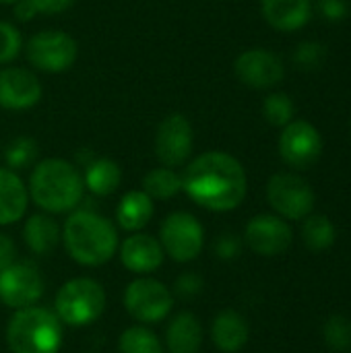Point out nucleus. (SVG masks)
Segmentation results:
<instances>
[{"label": "nucleus", "mask_w": 351, "mask_h": 353, "mask_svg": "<svg viewBox=\"0 0 351 353\" xmlns=\"http://www.w3.org/2000/svg\"><path fill=\"white\" fill-rule=\"evenodd\" d=\"M182 190V176L174 172V168H157L145 174L143 178V192L157 201H168L180 194Z\"/></svg>", "instance_id": "24"}, {"label": "nucleus", "mask_w": 351, "mask_h": 353, "mask_svg": "<svg viewBox=\"0 0 351 353\" xmlns=\"http://www.w3.org/2000/svg\"><path fill=\"white\" fill-rule=\"evenodd\" d=\"M27 192L41 211L68 213L83 201V174L66 159H43L29 176Z\"/></svg>", "instance_id": "3"}, {"label": "nucleus", "mask_w": 351, "mask_h": 353, "mask_svg": "<svg viewBox=\"0 0 351 353\" xmlns=\"http://www.w3.org/2000/svg\"><path fill=\"white\" fill-rule=\"evenodd\" d=\"M327 60V48L319 41H302L294 52V64L300 70H317Z\"/></svg>", "instance_id": "30"}, {"label": "nucleus", "mask_w": 351, "mask_h": 353, "mask_svg": "<svg viewBox=\"0 0 351 353\" xmlns=\"http://www.w3.org/2000/svg\"><path fill=\"white\" fill-rule=\"evenodd\" d=\"M192 126L186 116H166L155 132V155L163 168H178L188 161L192 153Z\"/></svg>", "instance_id": "12"}, {"label": "nucleus", "mask_w": 351, "mask_h": 353, "mask_svg": "<svg viewBox=\"0 0 351 353\" xmlns=\"http://www.w3.org/2000/svg\"><path fill=\"white\" fill-rule=\"evenodd\" d=\"M294 240V232L290 223L279 215H257L246 223L244 242L246 246L261 256H277L283 254Z\"/></svg>", "instance_id": "13"}, {"label": "nucleus", "mask_w": 351, "mask_h": 353, "mask_svg": "<svg viewBox=\"0 0 351 353\" xmlns=\"http://www.w3.org/2000/svg\"><path fill=\"white\" fill-rule=\"evenodd\" d=\"M17 0H0V4H14Z\"/></svg>", "instance_id": "38"}, {"label": "nucleus", "mask_w": 351, "mask_h": 353, "mask_svg": "<svg viewBox=\"0 0 351 353\" xmlns=\"http://www.w3.org/2000/svg\"><path fill=\"white\" fill-rule=\"evenodd\" d=\"M106 310L103 288L89 277L66 281L54 300V314L66 327H87L95 323Z\"/></svg>", "instance_id": "5"}, {"label": "nucleus", "mask_w": 351, "mask_h": 353, "mask_svg": "<svg viewBox=\"0 0 351 353\" xmlns=\"http://www.w3.org/2000/svg\"><path fill=\"white\" fill-rule=\"evenodd\" d=\"M337 230L325 215H308L302 223V240L312 252L329 250L335 244Z\"/></svg>", "instance_id": "25"}, {"label": "nucleus", "mask_w": 351, "mask_h": 353, "mask_svg": "<svg viewBox=\"0 0 351 353\" xmlns=\"http://www.w3.org/2000/svg\"><path fill=\"white\" fill-rule=\"evenodd\" d=\"M43 277L29 261H14L0 273V302L12 310L35 306L43 296Z\"/></svg>", "instance_id": "10"}, {"label": "nucleus", "mask_w": 351, "mask_h": 353, "mask_svg": "<svg viewBox=\"0 0 351 353\" xmlns=\"http://www.w3.org/2000/svg\"><path fill=\"white\" fill-rule=\"evenodd\" d=\"M120 180H122V172H120V165L114 159L93 157L85 165L83 182L97 196H110V194H114L118 190V186H120Z\"/></svg>", "instance_id": "23"}, {"label": "nucleus", "mask_w": 351, "mask_h": 353, "mask_svg": "<svg viewBox=\"0 0 351 353\" xmlns=\"http://www.w3.org/2000/svg\"><path fill=\"white\" fill-rule=\"evenodd\" d=\"M203 285H205V281H203V277H201L199 273H194V271L182 273V275L176 279L172 294H174L176 298H182V300H192V298H197V296L203 292Z\"/></svg>", "instance_id": "32"}, {"label": "nucleus", "mask_w": 351, "mask_h": 353, "mask_svg": "<svg viewBox=\"0 0 351 353\" xmlns=\"http://www.w3.org/2000/svg\"><path fill=\"white\" fill-rule=\"evenodd\" d=\"M159 244L172 261L190 263L203 250L205 230L192 213L176 211L161 221Z\"/></svg>", "instance_id": "6"}, {"label": "nucleus", "mask_w": 351, "mask_h": 353, "mask_svg": "<svg viewBox=\"0 0 351 353\" xmlns=\"http://www.w3.org/2000/svg\"><path fill=\"white\" fill-rule=\"evenodd\" d=\"M323 153L321 132L306 120H292L279 137V155L294 170L312 168Z\"/></svg>", "instance_id": "11"}, {"label": "nucleus", "mask_w": 351, "mask_h": 353, "mask_svg": "<svg viewBox=\"0 0 351 353\" xmlns=\"http://www.w3.org/2000/svg\"><path fill=\"white\" fill-rule=\"evenodd\" d=\"M267 201L279 217L300 221L314 209V190L296 174H275L267 184Z\"/></svg>", "instance_id": "8"}, {"label": "nucleus", "mask_w": 351, "mask_h": 353, "mask_svg": "<svg viewBox=\"0 0 351 353\" xmlns=\"http://www.w3.org/2000/svg\"><path fill=\"white\" fill-rule=\"evenodd\" d=\"M153 217V199L143 190L126 192L116 209L118 228L124 232H141Z\"/></svg>", "instance_id": "22"}, {"label": "nucleus", "mask_w": 351, "mask_h": 353, "mask_svg": "<svg viewBox=\"0 0 351 353\" xmlns=\"http://www.w3.org/2000/svg\"><path fill=\"white\" fill-rule=\"evenodd\" d=\"M39 99H41V83L35 77V72L17 66L0 70V108L29 110Z\"/></svg>", "instance_id": "15"}, {"label": "nucleus", "mask_w": 351, "mask_h": 353, "mask_svg": "<svg viewBox=\"0 0 351 353\" xmlns=\"http://www.w3.org/2000/svg\"><path fill=\"white\" fill-rule=\"evenodd\" d=\"M325 343L333 352H348L351 347V319L343 314H333L323 327Z\"/></svg>", "instance_id": "28"}, {"label": "nucleus", "mask_w": 351, "mask_h": 353, "mask_svg": "<svg viewBox=\"0 0 351 353\" xmlns=\"http://www.w3.org/2000/svg\"><path fill=\"white\" fill-rule=\"evenodd\" d=\"M37 14V8L33 6L31 0H17L14 2V17L19 21H31Z\"/></svg>", "instance_id": "37"}, {"label": "nucleus", "mask_w": 351, "mask_h": 353, "mask_svg": "<svg viewBox=\"0 0 351 353\" xmlns=\"http://www.w3.org/2000/svg\"><path fill=\"white\" fill-rule=\"evenodd\" d=\"M317 8H319V14L329 23H341L350 14V2L348 0H319Z\"/></svg>", "instance_id": "33"}, {"label": "nucleus", "mask_w": 351, "mask_h": 353, "mask_svg": "<svg viewBox=\"0 0 351 353\" xmlns=\"http://www.w3.org/2000/svg\"><path fill=\"white\" fill-rule=\"evenodd\" d=\"M242 252V240L234 234H223L215 240V254L221 261H234Z\"/></svg>", "instance_id": "34"}, {"label": "nucleus", "mask_w": 351, "mask_h": 353, "mask_svg": "<svg viewBox=\"0 0 351 353\" xmlns=\"http://www.w3.org/2000/svg\"><path fill=\"white\" fill-rule=\"evenodd\" d=\"M23 240L33 254L43 256L58 246V242L62 240V230L48 213H37L25 221Z\"/></svg>", "instance_id": "21"}, {"label": "nucleus", "mask_w": 351, "mask_h": 353, "mask_svg": "<svg viewBox=\"0 0 351 353\" xmlns=\"http://www.w3.org/2000/svg\"><path fill=\"white\" fill-rule=\"evenodd\" d=\"M6 343L12 353H58L62 345V323L48 308H19L8 321Z\"/></svg>", "instance_id": "4"}, {"label": "nucleus", "mask_w": 351, "mask_h": 353, "mask_svg": "<svg viewBox=\"0 0 351 353\" xmlns=\"http://www.w3.org/2000/svg\"><path fill=\"white\" fill-rule=\"evenodd\" d=\"M250 337V327L246 319L236 310H223L213 319L211 325V341L223 353L240 352Z\"/></svg>", "instance_id": "18"}, {"label": "nucleus", "mask_w": 351, "mask_h": 353, "mask_svg": "<svg viewBox=\"0 0 351 353\" xmlns=\"http://www.w3.org/2000/svg\"><path fill=\"white\" fill-rule=\"evenodd\" d=\"M23 39L14 25L0 21V64L12 62L21 52Z\"/></svg>", "instance_id": "31"}, {"label": "nucleus", "mask_w": 351, "mask_h": 353, "mask_svg": "<svg viewBox=\"0 0 351 353\" xmlns=\"http://www.w3.org/2000/svg\"><path fill=\"white\" fill-rule=\"evenodd\" d=\"M31 2L37 8V12L43 14H58L74 4V0H31Z\"/></svg>", "instance_id": "35"}, {"label": "nucleus", "mask_w": 351, "mask_h": 353, "mask_svg": "<svg viewBox=\"0 0 351 353\" xmlns=\"http://www.w3.org/2000/svg\"><path fill=\"white\" fill-rule=\"evenodd\" d=\"M14 256H17L14 242L6 234H0V273L14 263Z\"/></svg>", "instance_id": "36"}, {"label": "nucleus", "mask_w": 351, "mask_h": 353, "mask_svg": "<svg viewBox=\"0 0 351 353\" xmlns=\"http://www.w3.org/2000/svg\"><path fill=\"white\" fill-rule=\"evenodd\" d=\"M77 41L58 29L39 31L27 41L25 54L31 66L43 72H64L77 60Z\"/></svg>", "instance_id": "9"}, {"label": "nucleus", "mask_w": 351, "mask_h": 353, "mask_svg": "<svg viewBox=\"0 0 351 353\" xmlns=\"http://www.w3.org/2000/svg\"><path fill=\"white\" fill-rule=\"evenodd\" d=\"M29 203V192L23 180L12 170L0 168V225L17 223Z\"/></svg>", "instance_id": "20"}, {"label": "nucleus", "mask_w": 351, "mask_h": 353, "mask_svg": "<svg viewBox=\"0 0 351 353\" xmlns=\"http://www.w3.org/2000/svg\"><path fill=\"white\" fill-rule=\"evenodd\" d=\"M182 190L207 211H234L242 205L248 178L242 163L223 151H207L192 159L182 174Z\"/></svg>", "instance_id": "1"}, {"label": "nucleus", "mask_w": 351, "mask_h": 353, "mask_svg": "<svg viewBox=\"0 0 351 353\" xmlns=\"http://www.w3.org/2000/svg\"><path fill=\"white\" fill-rule=\"evenodd\" d=\"M166 252L157 238L134 232L120 244V261L130 273H151L161 267Z\"/></svg>", "instance_id": "16"}, {"label": "nucleus", "mask_w": 351, "mask_h": 353, "mask_svg": "<svg viewBox=\"0 0 351 353\" xmlns=\"http://www.w3.org/2000/svg\"><path fill=\"white\" fill-rule=\"evenodd\" d=\"M4 159L8 170H25L29 165H33V161L37 159V143L29 137H19L14 141H10V145L4 151Z\"/></svg>", "instance_id": "29"}, {"label": "nucleus", "mask_w": 351, "mask_h": 353, "mask_svg": "<svg viewBox=\"0 0 351 353\" xmlns=\"http://www.w3.org/2000/svg\"><path fill=\"white\" fill-rule=\"evenodd\" d=\"M120 353H166L159 337L147 327H128L118 339Z\"/></svg>", "instance_id": "26"}, {"label": "nucleus", "mask_w": 351, "mask_h": 353, "mask_svg": "<svg viewBox=\"0 0 351 353\" xmlns=\"http://www.w3.org/2000/svg\"><path fill=\"white\" fill-rule=\"evenodd\" d=\"M265 21L277 31L302 29L312 14L310 0H261Z\"/></svg>", "instance_id": "17"}, {"label": "nucleus", "mask_w": 351, "mask_h": 353, "mask_svg": "<svg viewBox=\"0 0 351 353\" xmlns=\"http://www.w3.org/2000/svg\"><path fill=\"white\" fill-rule=\"evenodd\" d=\"M203 345V327L192 312L176 314L166 329V347L170 353H199Z\"/></svg>", "instance_id": "19"}, {"label": "nucleus", "mask_w": 351, "mask_h": 353, "mask_svg": "<svg viewBox=\"0 0 351 353\" xmlns=\"http://www.w3.org/2000/svg\"><path fill=\"white\" fill-rule=\"evenodd\" d=\"M62 242L74 263L83 267H99L116 254L118 232L110 219L95 211L81 209L68 215L62 228Z\"/></svg>", "instance_id": "2"}, {"label": "nucleus", "mask_w": 351, "mask_h": 353, "mask_svg": "<svg viewBox=\"0 0 351 353\" xmlns=\"http://www.w3.org/2000/svg\"><path fill=\"white\" fill-rule=\"evenodd\" d=\"M124 308L134 321L155 325L172 312L174 294L153 277H139L124 290Z\"/></svg>", "instance_id": "7"}, {"label": "nucleus", "mask_w": 351, "mask_h": 353, "mask_svg": "<svg viewBox=\"0 0 351 353\" xmlns=\"http://www.w3.org/2000/svg\"><path fill=\"white\" fill-rule=\"evenodd\" d=\"M263 114H265L269 124L288 126L294 120V114H296L294 99L288 93H281V91L271 93V95H267V99L263 103Z\"/></svg>", "instance_id": "27"}, {"label": "nucleus", "mask_w": 351, "mask_h": 353, "mask_svg": "<svg viewBox=\"0 0 351 353\" xmlns=\"http://www.w3.org/2000/svg\"><path fill=\"white\" fill-rule=\"evenodd\" d=\"M234 72L246 87L269 89V87H275L283 79L285 68L277 54L263 50V48H254V50L242 52L236 58Z\"/></svg>", "instance_id": "14"}]
</instances>
